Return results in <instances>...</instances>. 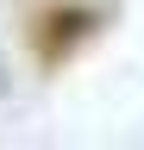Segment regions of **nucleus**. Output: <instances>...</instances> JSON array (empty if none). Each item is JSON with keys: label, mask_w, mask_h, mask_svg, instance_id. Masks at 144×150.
<instances>
[{"label": "nucleus", "mask_w": 144, "mask_h": 150, "mask_svg": "<svg viewBox=\"0 0 144 150\" xmlns=\"http://www.w3.org/2000/svg\"><path fill=\"white\" fill-rule=\"evenodd\" d=\"M94 25H100V19H94V13H82V6L50 13V19H44V31H38V56H44V63H63L82 38H94Z\"/></svg>", "instance_id": "obj_1"}, {"label": "nucleus", "mask_w": 144, "mask_h": 150, "mask_svg": "<svg viewBox=\"0 0 144 150\" xmlns=\"http://www.w3.org/2000/svg\"><path fill=\"white\" fill-rule=\"evenodd\" d=\"M0 94H6V63H0Z\"/></svg>", "instance_id": "obj_2"}]
</instances>
